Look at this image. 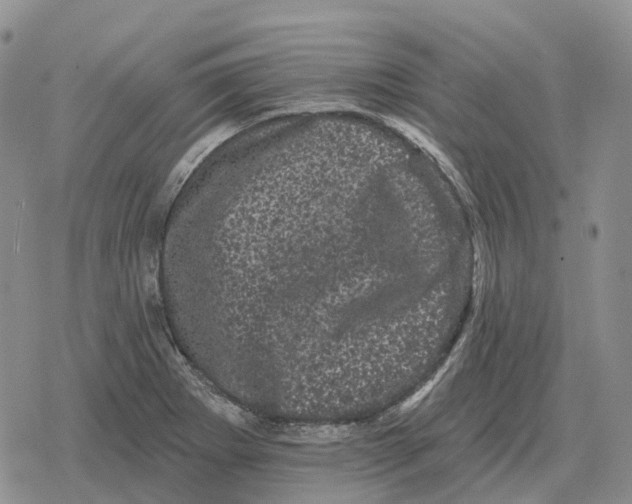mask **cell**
I'll use <instances>...</instances> for the list:
<instances>
[{
    "instance_id": "1",
    "label": "cell",
    "mask_w": 632,
    "mask_h": 504,
    "mask_svg": "<svg viewBox=\"0 0 632 504\" xmlns=\"http://www.w3.org/2000/svg\"><path fill=\"white\" fill-rule=\"evenodd\" d=\"M231 132V129L227 126H220L218 128H215L210 133L198 140L187 151L180 162L176 165L167 181L165 188L168 198L174 197V195H176V193L187 180L194 168L203 160V158H205V156L209 152H211L216 146H218L223 140H225Z\"/></svg>"
}]
</instances>
